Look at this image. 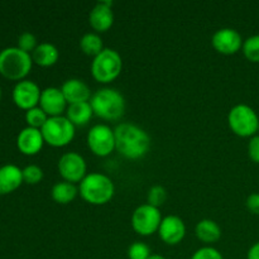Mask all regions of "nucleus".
<instances>
[{
	"label": "nucleus",
	"mask_w": 259,
	"mask_h": 259,
	"mask_svg": "<svg viewBox=\"0 0 259 259\" xmlns=\"http://www.w3.org/2000/svg\"><path fill=\"white\" fill-rule=\"evenodd\" d=\"M45 143L46 142L40 129L27 126V128L22 129L19 134H18L17 147L25 156H34V154H37L43 148V144Z\"/></svg>",
	"instance_id": "16"
},
{
	"label": "nucleus",
	"mask_w": 259,
	"mask_h": 259,
	"mask_svg": "<svg viewBox=\"0 0 259 259\" xmlns=\"http://www.w3.org/2000/svg\"><path fill=\"white\" fill-rule=\"evenodd\" d=\"M247 207L250 212L259 215V194H252L248 196Z\"/></svg>",
	"instance_id": "32"
},
{
	"label": "nucleus",
	"mask_w": 259,
	"mask_h": 259,
	"mask_svg": "<svg viewBox=\"0 0 259 259\" xmlns=\"http://www.w3.org/2000/svg\"><path fill=\"white\" fill-rule=\"evenodd\" d=\"M148 259H167V258H164L163 255H159V254H152Z\"/></svg>",
	"instance_id": "34"
},
{
	"label": "nucleus",
	"mask_w": 259,
	"mask_h": 259,
	"mask_svg": "<svg viewBox=\"0 0 259 259\" xmlns=\"http://www.w3.org/2000/svg\"><path fill=\"white\" fill-rule=\"evenodd\" d=\"M37 38H35V35L30 32L22 33V34L19 35V38H18L17 47L20 48L22 51H24V52L29 53V55H32V52L37 48Z\"/></svg>",
	"instance_id": "29"
},
{
	"label": "nucleus",
	"mask_w": 259,
	"mask_h": 259,
	"mask_svg": "<svg viewBox=\"0 0 259 259\" xmlns=\"http://www.w3.org/2000/svg\"><path fill=\"white\" fill-rule=\"evenodd\" d=\"M248 154L253 162L259 163V136L253 137L248 143Z\"/></svg>",
	"instance_id": "31"
},
{
	"label": "nucleus",
	"mask_w": 259,
	"mask_h": 259,
	"mask_svg": "<svg viewBox=\"0 0 259 259\" xmlns=\"http://www.w3.org/2000/svg\"><path fill=\"white\" fill-rule=\"evenodd\" d=\"M247 259H259V242L255 243L254 245H252L250 249L248 250Z\"/></svg>",
	"instance_id": "33"
},
{
	"label": "nucleus",
	"mask_w": 259,
	"mask_h": 259,
	"mask_svg": "<svg viewBox=\"0 0 259 259\" xmlns=\"http://www.w3.org/2000/svg\"><path fill=\"white\" fill-rule=\"evenodd\" d=\"M191 259H224L223 254L212 247H202L192 254Z\"/></svg>",
	"instance_id": "30"
},
{
	"label": "nucleus",
	"mask_w": 259,
	"mask_h": 259,
	"mask_svg": "<svg viewBox=\"0 0 259 259\" xmlns=\"http://www.w3.org/2000/svg\"><path fill=\"white\" fill-rule=\"evenodd\" d=\"M23 172L15 164H5L0 167V195L14 192L23 184Z\"/></svg>",
	"instance_id": "18"
},
{
	"label": "nucleus",
	"mask_w": 259,
	"mask_h": 259,
	"mask_svg": "<svg viewBox=\"0 0 259 259\" xmlns=\"http://www.w3.org/2000/svg\"><path fill=\"white\" fill-rule=\"evenodd\" d=\"M243 53L252 62H259V34L252 35L243 43Z\"/></svg>",
	"instance_id": "26"
},
{
	"label": "nucleus",
	"mask_w": 259,
	"mask_h": 259,
	"mask_svg": "<svg viewBox=\"0 0 259 259\" xmlns=\"http://www.w3.org/2000/svg\"><path fill=\"white\" fill-rule=\"evenodd\" d=\"M32 66V56L20 48L7 47L0 51V75L8 80H25Z\"/></svg>",
	"instance_id": "4"
},
{
	"label": "nucleus",
	"mask_w": 259,
	"mask_h": 259,
	"mask_svg": "<svg viewBox=\"0 0 259 259\" xmlns=\"http://www.w3.org/2000/svg\"><path fill=\"white\" fill-rule=\"evenodd\" d=\"M50 116L39 108V106H35V108L29 109V110L25 111V121H27L28 126L35 129H42L43 125L46 124V121L48 120Z\"/></svg>",
	"instance_id": "24"
},
{
	"label": "nucleus",
	"mask_w": 259,
	"mask_h": 259,
	"mask_svg": "<svg viewBox=\"0 0 259 259\" xmlns=\"http://www.w3.org/2000/svg\"><path fill=\"white\" fill-rule=\"evenodd\" d=\"M211 45L223 55H234L243 47L242 35L233 28H222L211 38Z\"/></svg>",
	"instance_id": "12"
},
{
	"label": "nucleus",
	"mask_w": 259,
	"mask_h": 259,
	"mask_svg": "<svg viewBox=\"0 0 259 259\" xmlns=\"http://www.w3.org/2000/svg\"><path fill=\"white\" fill-rule=\"evenodd\" d=\"M152 255L151 249L146 243L134 242L128 248V258L129 259H148Z\"/></svg>",
	"instance_id": "28"
},
{
	"label": "nucleus",
	"mask_w": 259,
	"mask_h": 259,
	"mask_svg": "<svg viewBox=\"0 0 259 259\" xmlns=\"http://www.w3.org/2000/svg\"><path fill=\"white\" fill-rule=\"evenodd\" d=\"M80 48L85 55L93 56L95 58L104 51L103 39L96 33H86L80 39Z\"/></svg>",
	"instance_id": "23"
},
{
	"label": "nucleus",
	"mask_w": 259,
	"mask_h": 259,
	"mask_svg": "<svg viewBox=\"0 0 259 259\" xmlns=\"http://www.w3.org/2000/svg\"><path fill=\"white\" fill-rule=\"evenodd\" d=\"M42 90L32 80H22L15 83L13 89V101L18 108L23 110H29L39 105Z\"/></svg>",
	"instance_id": "11"
},
{
	"label": "nucleus",
	"mask_w": 259,
	"mask_h": 259,
	"mask_svg": "<svg viewBox=\"0 0 259 259\" xmlns=\"http://www.w3.org/2000/svg\"><path fill=\"white\" fill-rule=\"evenodd\" d=\"M81 197L91 205H105L115 192V186L110 177L99 172L88 174L78 187Z\"/></svg>",
	"instance_id": "3"
},
{
	"label": "nucleus",
	"mask_w": 259,
	"mask_h": 259,
	"mask_svg": "<svg viewBox=\"0 0 259 259\" xmlns=\"http://www.w3.org/2000/svg\"><path fill=\"white\" fill-rule=\"evenodd\" d=\"M159 238L163 240L166 244L176 245L181 243L186 235V225L184 220L176 215H168V217L162 219L161 225L158 229Z\"/></svg>",
	"instance_id": "13"
},
{
	"label": "nucleus",
	"mask_w": 259,
	"mask_h": 259,
	"mask_svg": "<svg viewBox=\"0 0 259 259\" xmlns=\"http://www.w3.org/2000/svg\"><path fill=\"white\" fill-rule=\"evenodd\" d=\"M90 105L96 116L105 120H118L125 113V99L115 89L104 88L90 99Z\"/></svg>",
	"instance_id": "2"
},
{
	"label": "nucleus",
	"mask_w": 259,
	"mask_h": 259,
	"mask_svg": "<svg viewBox=\"0 0 259 259\" xmlns=\"http://www.w3.org/2000/svg\"><path fill=\"white\" fill-rule=\"evenodd\" d=\"M86 171L88 166L85 158L76 152H67L62 154L58 161V172L65 181L71 184L82 181L88 175Z\"/></svg>",
	"instance_id": "10"
},
{
	"label": "nucleus",
	"mask_w": 259,
	"mask_h": 259,
	"mask_svg": "<svg viewBox=\"0 0 259 259\" xmlns=\"http://www.w3.org/2000/svg\"><path fill=\"white\" fill-rule=\"evenodd\" d=\"M2 96H3V90H2V86H0V100H2Z\"/></svg>",
	"instance_id": "35"
},
{
	"label": "nucleus",
	"mask_w": 259,
	"mask_h": 259,
	"mask_svg": "<svg viewBox=\"0 0 259 259\" xmlns=\"http://www.w3.org/2000/svg\"><path fill=\"white\" fill-rule=\"evenodd\" d=\"M123 60L116 51L104 48L100 55L94 58L91 63V73L98 82L109 83L115 80L121 72Z\"/></svg>",
	"instance_id": "5"
},
{
	"label": "nucleus",
	"mask_w": 259,
	"mask_h": 259,
	"mask_svg": "<svg viewBox=\"0 0 259 259\" xmlns=\"http://www.w3.org/2000/svg\"><path fill=\"white\" fill-rule=\"evenodd\" d=\"M30 56H32V60L35 65L42 66V67H50L58 61L60 51L52 43L43 42L37 46V48L33 51Z\"/></svg>",
	"instance_id": "19"
},
{
	"label": "nucleus",
	"mask_w": 259,
	"mask_h": 259,
	"mask_svg": "<svg viewBox=\"0 0 259 259\" xmlns=\"http://www.w3.org/2000/svg\"><path fill=\"white\" fill-rule=\"evenodd\" d=\"M113 2H99L95 7L90 10L89 14V23L96 32H106L110 29L114 23Z\"/></svg>",
	"instance_id": "15"
},
{
	"label": "nucleus",
	"mask_w": 259,
	"mask_h": 259,
	"mask_svg": "<svg viewBox=\"0 0 259 259\" xmlns=\"http://www.w3.org/2000/svg\"><path fill=\"white\" fill-rule=\"evenodd\" d=\"M161 223L162 217L159 209L149 204L138 206L132 215V227L134 232L143 237H148L158 232Z\"/></svg>",
	"instance_id": "8"
},
{
	"label": "nucleus",
	"mask_w": 259,
	"mask_h": 259,
	"mask_svg": "<svg viewBox=\"0 0 259 259\" xmlns=\"http://www.w3.org/2000/svg\"><path fill=\"white\" fill-rule=\"evenodd\" d=\"M23 181L28 185H37L43 180V171L37 164H29L22 169Z\"/></svg>",
	"instance_id": "27"
},
{
	"label": "nucleus",
	"mask_w": 259,
	"mask_h": 259,
	"mask_svg": "<svg viewBox=\"0 0 259 259\" xmlns=\"http://www.w3.org/2000/svg\"><path fill=\"white\" fill-rule=\"evenodd\" d=\"M67 101L63 96L62 91L58 88H47L42 90L39 100V108L47 114L50 118L61 116L67 110Z\"/></svg>",
	"instance_id": "14"
},
{
	"label": "nucleus",
	"mask_w": 259,
	"mask_h": 259,
	"mask_svg": "<svg viewBox=\"0 0 259 259\" xmlns=\"http://www.w3.org/2000/svg\"><path fill=\"white\" fill-rule=\"evenodd\" d=\"M77 194L78 189L75 186V184H71V182L67 181L57 182V184L52 187V191H51L53 201L62 205L72 202L73 200L76 199V196H77Z\"/></svg>",
	"instance_id": "22"
},
{
	"label": "nucleus",
	"mask_w": 259,
	"mask_h": 259,
	"mask_svg": "<svg viewBox=\"0 0 259 259\" xmlns=\"http://www.w3.org/2000/svg\"><path fill=\"white\" fill-rule=\"evenodd\" d=\"M93 115L94 111L90 105V101L71 104V105L67 106V110H66V118H67L75 126L86 125V124L90 121Z\"/></svg>",
	"instance_id": "20"
},
{
	"label": "nucleus",
	"mask_w": 259,
	"mask_h": 259,
	"mask_svg": "<svg viewBox=\"0 0 259 259\" xmlns=\"http://www.w3.org/2000/svg\"><path fill=\"white\" fill-rule=\"evenodd\" d=\"M230 129L239 137H252L259 128L257 113L245 104H238L228 114Z\"/></svg>",
	"instance_id": "7"
},
{
	"label": "nucleus",
	"mask_w": 259,
	"mask_h": 259,
	"mask_svg": "<svg viewBox=\"0 0 259 259\" xmlns=\"http://www.w3.org/2000/svg\"><path fill=\"white\" fill-rule=\"evenodd\" d=\"M258 131H259V128H258Z\"/></svg>",
	"instance_id": "36"
},
{
	"label": "nucleus",
	"mask_w": 259,
	"mask_h": 259,
	"mask_svg": "<svg viewBox=\"0 0 259 259\" xmlns=\"http://www.w3.org/2000/svg\"><path fill=\"white\" fill-rule=\"evenodd\" d=\"M167 200V190L164 189L163 186H159V185H156V186H152L149 189L148 195H147V204L152 205L154 207L162 206V205L166 202Z\"/></svg>",
	"instance_id": "25"
},
{
	"label": "nucleus",
	"mask_w": 259,
	"mask_h": 259,
	"mask_svg": "<svg viewBox=\"0 0 259 259\" xmlns=\"http://www.w3.org/2000/svg\"><path fill=\"white\" fill-rule=\"evenodd\" d=\"M115 149L128 159H138L146 156L151 148V137L141 126L132 123H121L114 129Z\"/></svg>",
	"instance_id": "1"
},
{
	"label": "nucleus",
	"mask_w": 259,
	"mask_h": 259,
	"mask_svg": "<svg viewBox=\"0 0 259 259\" xmlns=\"http://www.w3.org/2000/svg\"><path fill=\"white\" fill-rule=\"evenodd\" d=\"M45 142L52 147H65L71 143L75 137V125L66 118V115L48 118L40 129Z\"/></svg>",
	"instance_id": "6"
},
{
	"label": "nucleus",
	"mask_w": 259,
	"mask_h": 259,
	"mask_svg": "<svg viewBox=\"0 0 259 259\" xmlns=\"http://www.w3.org/2000/svg\"><path fill=\"white\" fill-rule=\"evenodd\" d=\"M88 146L96 156H109L115 149V133L106 124H96L88 133Z\"/></svg>",
	"instance_id": "9"
},
{
	"label": "nucleus",
	"mask_w": 259,
	"mask_h": 259,
	"mask_svg": "<svg viewBox=\"0 0 259 259\" xmlns=\"http://www.w3.org/2000/svg\"><path fill=\"white\" fill-rule=\"evenodd\" d=\"M68 105L77 103H86L91 99V90L88 83L78 78H70L63 82L61 88Z\"/></svg>",
	"instance_id": "17"
},
{
	"label": "nucleus",
	"mask_w": 259,
	"mask_h": 259,
	"mask_svg": "<svg viewBox=\"0 0 259 259\" xmlns=\"http://www.w3.org/2000/svg\"><path fill=\"white\" fill-rule=\"evenodd\" d=\"M195 233H196V237L206 244L218 242L222 237V229L218 225V223L210 219L200 220L195 228Z\"/></svg>",
	"instance_id": "21"
}]
</instances>
